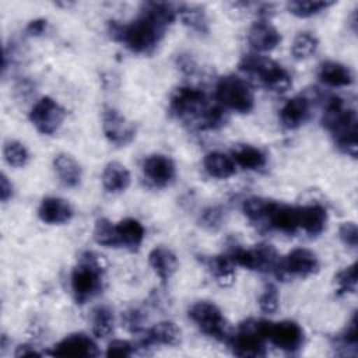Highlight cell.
I'll return each instance as SVG.
<instances>
[{
	"label": "cell",
	"mask_w": 358,
	"mask_h": 358,
	"mask_svg": "<svg viewBox=\"0 0 358 358\" xmlns=\"http://www.w3.org/2000/svg\"><path fill=\"white\" fill-rule=\"evenodd\" d=\"M215 99L224 109L238 113H249L255 108V96L249 84L234 74L224 76L218 80Z\"/></svg>",
	"instance_id": "cell-7"
},
{
	"label": "cell",
	"mask_w": 358,
	"mask_h": 358,
	"mask_svg": "<svg viewBox=\"0 0 358 358\" xmlns=\"http://www.w3.org/2000/svg\"><path fill=\"white\" fill-rule=\"evenodd\" d=\"M232 159L236 166L246 171H257L266 165V154L250 144H239L232 150Z\"/></svg>",
	"instance_id": "cell-29"
},
{
	"label": "cell",
	"mask_w": 358,
	"mask_h": 358,
	"mask_svg": "<svg viewBox=\"0 0 358 358\" xmlns=\"http://www.w3.org/2000/svg\"><path fill=\"white\" fill-rule=\"evenodd\" d=\"M225 218V210L220 206H210L200 214V225L208 231H217L221 228Z\"/></svg>",
	"instance_id": "cell-39"
},
{
	"label": "cell",
	"mask_w": 358,
	"mask_h": 358,
	"mask_svg": "<svg viewBox=\"0 0 358 358\" xmlns=\"http://www.w3.org/2000/svg\"><path fill=\"white\" fill-rule=\"evenodd\" d=\"M334 1H313V0H292L287 3V10L299 18H308L316 15L326 8L331 7Z\"/></svg>",
	"instance_id": "cell-35"
},
{
	"label": "cell",
	"mask_w": 358,
	"mask_h": 358,
	"mask_svg": "<svg viewBox=\"0 0 358 358\" xmlns=\"http://www.w3.org/2000/svg\"><path fill=\"white\" fill-rule=\"evenodd\" d=\"M336 344L337 348L344 350L343 354H350L348 350H352V352H357V345H358V330H357V315H352V319L344 329L341 334L336 337Z\"/></svg>",
	"instance_id": "cell-38"
},
{
	"label": "cell",
	"mask_w": 358,
	"mask_h": 358,
	"mask_svg": "<svg viewBox=\"0 0 358 358\" xmlns=\"http://www.w3.org/2000/svg\"><path fill=\"white\" fill-rule=\"evenodd\" d=\"M264 337L278 350L285 352H295L302 348L305 333L302 327L294 320H264Z\"/></svg>",
	"instance_id": "cell-10"
},
{
	"label": "cell",
	"mask_w": 358,
	"mask_h": 358,
	"mask_svg": "<svg viewBox=\"0 0 358 358\" xmlns=\"http://www.w3.org/2000/svg\"><path fill=\"white\" fill-rule=\"evenodd\" d=\"M208 106L206 92L197 87H179L169 98L171 113L186 123H192L196 129Z\"/></svg>",
	"instance_id": "cell-5"
},
{
	"label": "cell",
	"mask_w": 358,
	"mask_h": 358,
	"mask_svg": "<svg viewBox=\"0 0 358 358\" xmlns=\"http://www.w3.org/2000/svg\"><path fill=\"white\" fill-rule=\"evenodd\" d=\"M141 171L145 180L154 187H166L176 178L173 159L164 154H151L143 159Z\"/></svg>",
	"instance_id": "cell-14"
},
{
	"label": "cell",
	"mask_w": 358,
	"mask_h": 358,
	"mask_svg": "<svg viewBox=\"0 0 358 358\" xmlns=\"http://www.w3.org/2000/svg\"><path fill=\"white\" fill-rule=\"evenodd\" d=\"M130 172L123 164L110 161L105 165L102 172V186L108 193H123L130 186Z\"/></svg>",
	"instance_id": "cell-24"
},
{
	"label": "cell",
	"mask_w": 358,
	"mask_h": 358,
	"mask_svg": "<svg viewBox=\"0 0 358 358\" xmlns=\"http://www.w3.org/2000/svg\"><path fill=\"white\" fill-rule=\"evenodd\" d=\"M203 168L214 179H228L235 175L236 165L232 157L221 151H210L203 158Z\"/></svg>",
	"instance_id": "cell-27"
},
{
	"label": "cell",
	"mask_w": 358,
	"mask_h": 358,
	"mask_svg": "<svg viewBox=\"0 0 358 358\" xmlns=\"http://www.w3.org/2000/svg\"><path fill=\"white\" fill-rule=\"evenodd\" d=\"M327 222V210L322 204L299 206V228L310 236L322 234Z\"/></svg>",
	"instance_id": "cell-23"
},
{
	"label": "cell",
	"mask_w": 358,
	"mask_h": 358,
	"mask_svg": "<svg viewBox=\"0 0 358 358\" xmlns=\"http://www.w3.org/2000/svg\"><path fill=\"white\" fill-rule=\"evenodd\" d=\"M73 207L70 203L57 196H48L42 199L38 207V217L42 222L49 225H62L71 220Z\"/></svg>",
	"instance_id": "cell-18"
},
{
	"label": "cell",
	"mask_w": 358,
	"mask_h": 358,
	"mask_svg": "<svg viewBox=\"0 0 358 358\" xmlns=\"http://www.w3.org/2000/svg\"><path fill=\"white\" fill-rule=\"evenodd\" d=\"M55 357H76L90 358L99 355L96 343L85 333H73L62 338L50 351Z\"/></svg>",
	"instance_id": "cell-15"
},
{
	"label": "cell",
	"mask_w": 358,
	"mask_h": 358,
	"mask_svg": "<svg viewBox=\"0 0 358 358\" xmlns=\"http://www.w3.org/2000/svg\"><path fill=\"white\" fill-rule=\"evenodd\" d=\"M264 320L248 319L242 322L236 331L231 334L228 344L238 357H264L266 355Z\"/></svg>",
	"instance_id": "cell-8"
},
{
	"label": "cell",
	"mask_w": 358,
	"mask_h": 358,
	"mask_svg": "<svg viewBox=\"0 0 358 358\" xmlns=\"http://www.w3.org/2000/svg\"><path fill=\"white\" fill-rule=\"evenodd\" d=\"M46 29H48V21L45 18L31 20L25 27V32L29 36H41L46 32Z\"/></svg>",
	"instance_id": "cell-45"
},
{
	"label": "cell",
	"mask_w": 358,
	"mask_h": 358,
	"mask_svg": "<svg viewBox=\"0 0 358 358\" xmlns=\"http://www.w3.org/2000/svg\"><path fill=\"white\" fill-rule=\"evenodd\" d=\"M116 231H117L119 246H123L131 252L138 250L145 236V229L143 224L138 220L130 218V217L119 221L116 224Z\"/></svg>",
	"instance_id": "cell-25"
},
{
	"label": "cell",
	"mask_w": 358,
	"mask_h": 358,
	"mask_svg": "<svg viewBox=\"0 0 358 358\" xmlns=\"http://www.w3.org/2000/svg\"><path fill=\"white\" fill-rule=\"evenodd\" d=\"M322 124L330 131L334 144L344 154L357 158L358 137H357V112L348 106L345 101L337 95H329L323 101Z\"/></svg>",
	"instance_id": "cell-2"
},
{
	"label": "cell",
	"mask_w": 358,
	"mask_h": 358,
	"mask_svg": "<svg viewBox=\"0 0 358 358\" xmlns=\"http://www.w3.org/2000/svg\"><path fill=\"white\" fill-rule=\"evenodd\" d=\"M136 345L127 340L116 338L112 340L105 351L106 357H131L136 352Z\"/></svg>",
	"instance_id": "cell-41"
},
{
	"label": "cell",
	"mask_w": 358,
	"mask_h": 358,
	"mask_svg": "<svg viewBox=\"0 0 358 358\" xmlns=\"http://www.w3.org/2000/svg\"><path fill=\"white\" fill-rule=\"evenodd\" d=\"M3 155L6 162L14 168L25 166L29 159V152L27 147L17 140H8L4 143Z\"/></svg>",
	"instance_id": "cell-36"
},
{
	"label": "cell",
	"mask_w": 358,
	"mask_h": 358,
	"mask_svg": "<svg viewBox=\"0 0 358 358\" xmlns=\"http://www.w3.org/2000/svg\"><path fill=\"white\" fill-rule=\"evenodd\" d=\"M42 355H43V352L39 351L32 344H21L14 351V357H17V358H21V357H42Z\"/></svg>",
	"instance_id": "cell-46"
},
{
	"label": "cell",
	"mask_w": 358,
	"mask_h": 358,
	"mask_svg": "<svg viewBox=\"0 0 358 358\" xmlns=\"http://www.w3.org/2000/svg\"><path fill=\"white\" fill-rule=\"evenodd\" d=\"M187 315L201 333L217 341L228 343L232 334L231 326L214 302L197 301L189 308Z\"/></svg>",
	"instance_id": "cell-6"
},
{
	"label": "cell",
	"mask_w": 358,
	"mask_h": 358,
	"mask_svg": "<svg viewBox=\"0 0 358 358\" xmlns=\"http://www.w3.org/2000/svg\"><path fill=\"white\" fill-rule=\"evenodd\" d=\"M92 333L98 338L108 337L115 327V315L108 305H96L91 310Z\"/></svg>",
	"instance_id": "cell-31"
},
{
	"label": "cell",
	"mask_w": 358,
	"mask_h": 358,
	"mask_svg": "<svg viewBox=\"0 0 358 358\" xmlns=\"http://www.w3.org/2000/svg\"><path fill=\"white\" fill-rule=\"evenodd\" d=\"M105 260L94 252H84L70 275L71 292L77 303L83 305L94 299L103 287Z\"/></svg>",
	"instance_id": "cell-3"
},
{
	"label": "cell",
	"mask_w": 358,
	"mask_h": 358,
	"mask_svg": "<svg viewBox=\"0 0 358 358\" xmlns=\"http://www.w3.org/2000/svg\"><path fill=\"white\" fill-rule=\"evenodd\" d=\"M102 131L109 143L124 147L136 137V126L115 108H105L102 112Z\"/></svg>",
	"instance_id": "cell-13"
},
{
	"label": "cell",
	"mask_w": 358,
	"mask_h": 358,
	"mask_svg": "<svg viewBox=\"0 0 358 358\" xmlns=\"http://www.w3.org/2000/svg\"><path fill=\"white\" fill-rule=\"evenodd\" d=\"M310 101L303 95L289 98L280 109V122L284 127L292 130L301 127L309 117Z\"/></svg>",
	"instance_id": "cell-19"
},
{
	"label": "cell",
	"mask_w": 358,
	"mask_h": 358,
	"mask_svg": "<svg viewBox=\"0 0 358 358\" xmlns=\"http://www.w3.org/2000/svg\"><path fill=\"white\" fill-rule=\"evenodd\" d=\"M64 117V108L50 96H42L38 99L29 112V120L34 127L46 136L56 133Z\"/></svg>",
	"instance_id": "cell-11"
},
{
	"label": "cell",
	"mask_w": 358,
	"mask_h": 358,
	"mask_svg": "<svg viewBox=\"0 0 358 358\" xmlns=\"http://www.w3.org/2000/svg\"><path fill=\"white\" fill-rule=\"evenodd\" d=\"M176 15V7L171 3L147 1L141 6L138 17L129 24L109 21L108 32L130 52L148 55L158 46Z\"/></svg>",
	"instance_id": "cell-1"
},
{
	"label": "cell",
	"mask_w": 358,
	"mask_h": 358,
	"mask_svg": "<svg viewBox=\"0 0 358 358\" xmlns=\"http://www.w3.org/2000/svg\"><path fill=\"white\" fill-rule=\"evenodd\" d=\"M207 268L220 287H231L235 282V263L228 255L208 257Z\"/></svg>",
	"instance_id": "cell-28"
},
{
	"label": "cell",
	"mask_w": 358,
	"mask_h": 358,
	"mask_svg": "<svg viewBox=\"0 0 358 358\" xmlns=\"http://www.w3.org/2000/svg\"><path fill=\"white\" fill-rule=\"evenodd\" d=\"M338 236L341 239V242L351 248V249H355L357 245H358V228H357V224L354 221H347V222H343L338 228Z\"/></svg>",
	"instance_id": "cell-42"
},
{
	"label": "cell",
	"mask_w": 358,
	"mask_h": 358,
	"mask_svg": "<svg viewBox=\"0 0 358 358\" xmlns=\"http://www.w3.org/2000/svg\"><path fill=\"white\" fill-rule=\"evenodd\" d=\"M319 80L329 85V87H348L354 81L352 71L348 66L336 62V60H326L319 66L317 71Z\"/></svg>",
	"instance_id": "cell-22"
},
{
	"label": "cell",
	"mask_w": 358,
	"mask_h": 358,
	"mask_svg": "<svg viewBox=\"0 0 358 358\" xmlns=\"http://www.w3.org/2000/svg\"><path fill=\"white\" fill-rule=\"evenodd\" d=\"M274 200L259 197V196H250L243 200L242 203V211L248 217V220L253 222L267 221L268 213L273 207Z\"/></svg>",
	"instance_id": "cell-32"
},
{
	"label": "cell",
	"mask_w": 358,
	"mask_h": 358,
	"mask_svg": "<svg viewBox=\"0 0 358 358\" xmlns=\"http://www.w3.org/2000/svg\"><path fill=\"white\" fill-rule=\"evenodd\" d=\"M227 255L235 266L259 273L277 274L281 262L275 248L270 243H257L253 248H232Z\"/></svg>",
	"instance_id": "cell-9"
},
{
	"label": "cell",
	"mask_w": 358,
	"mask_h": 358,
	"mask_svg": "<svg viewBox=\"0 0 358 358\" xmlns=\"http://www.w3.org/2000/svg\"><path fill=\"white\" fill-rule=\"evenodd\" d=\"M319 48V39L312 32H299L291 45V53L296 60L309 59L316 53Z\"/></svg>",
	"instance_id": "cell-33"
},
{
	"label": "cell",
	"mask_w": 358,
	"mask_h": 358,
	"mask_svg": "<svg viewBox=\"0 0 358 358\" xmlns=\"http://www.w3.org/2000/svg\"><path fill=\"white\" fill-rule=\"evenodd\" d=\"M176 14L182 22L190 29L199 34L208 32V18L201 6L197 4H179L176 7Z\"/></svg>",
	"instance_id": "cell-30"
},
{
	"label": "cell",
	"mask_w": 358,
	"mask_h": 358,
	"mask_svg": "<svg viewBox=\"0 0 358 358\" xmlns=\"http://www.w3.org/2000/svg\"><path fill=\"white\" fill-rule=\"evenodd\" d=\"M336 284H337V294L338 295H347L352 294L357 289V263H352L347 267H344L341 271L336 275Z\"/></svg>",
	"instance_id": "cell-37"
},
{
	"label": "cell",
	"mask_w": 358,
	"mask_h": 358,
	"mask_svg": "<svg viewBox=\"0 0 358 358\" xmlns=\"http://www.w3.org/2000/svg\"><path fill=\"white\" fill-rule=\"evenodd\" d=\"M53 169L66 187H76L81 182L83 169L78 161L69 154H57L53 158Z\"/></svg>",
	"instance_id": "cell-26"
},
{
	"label": "cell",
	"mask_w": 358,
	"mask_h": 358,
	"mask_svg": "<svg viewBox=\"0 0 358 358\" xmlns=\"http://www.w3.org/2000/svg\"><path fill=\"white\" fill-rule=\"evenodd\" d=\"M176 64H178V67L180 69V71L185 73V74H187V76L193 74V73L197 70V63H196V60H194L190 55H187V53H180V55H178V57H176Z\"/></svg>",
	"instance_id": "cell-44"
},
{
	"label": "cell",
	"mask_w": 358,
	"mask_h": 358,
	"mask_svg": "<svg viewBox=\"0 0 358 358\" xmlns=\"http://www.w3.org/2000/svg\"><path fill=\"white\" fill-rule=\"evenodd\" d=\"M148 263L162 282H166L176 273L179 266L176 255L166 246H155L148 253Z\"/></svg>",
	"instance_id": "cell-21"
},
{
	"label": "cell",
	"mask_w": 358,
	"mask_h": 358,
	"mask_svg": "<svg viewBox=\"0 0 358 358\" xmlns=\"http://www.w3.org/2000/svg\"><path fill=\"white\" fill-rule=\"evenodd\" d=\"M144 316L138 309H129L123 313V324L131 333H143Z\"/></svg>",
	"instance_id": "cell-43"
},
{
	"label": "cell",
	"mask_w": 358,
	"mask_h": 358,
	"mask_svg": "<svg viewBox=\"0 0 358 358\" xmlns=\"http://www.w3.org/2000/svg\"><path fill=\"white\" fill-rule=\"evenodd\" d=\"M140 347L148 348L151 345H178L180 343V329L176 326V323L171 320H162L151 326L150 329H145L143 333H140Z\"/></svg>",
	"instance_id": "cell-16"
},
{
	"label": "cell",
	"mask_w": 358,
	"mask_h": 358,
	"mask_svg": "<svg viewBox=\"0 0 358 358\" xmlns=\"http://www.w3.org/2000/svg\"><path fill=\"white\" fill-rule=\"evenodd\" d=\"M280 305V295L278 289L273 284H267L263 289V292L259 296V308L263 313L273 315L277 312Z\"/></svg>",
	"instance_id": "cell-40"
},
{
	"label": "cell",
	"mask_w": 358,
	"mask_h": 358,
	"mask_svg": "<svg viewBox=\"0 0 358 358\" xmlns=\"http://www.w3.org/2000/svg\"><path fill=\"white\" fill-rule=\"evenodd\" d=\"M319 270V259L316 253L306 248L292 249L287 256L281 257L280 268L277 271L278 278L287 277H308Z\"/></svg>",
	"instance_id": "cell-12"
},
{
	"label": "cell",
	"mask_w": 358,
	"mask_h": 358,
	"mask_svg": "<svg viewBox=\"0 0 358 358\" xmlns=\"http://www.w3.org/2000/svg\"><path fill=\"white\" fill-rule=\"evenodd\" d=\"M11 197H13V185L8 180V178L4 173H1V176H0V199L3 203H6Z\"/></svg>",
	"instance_id": "cell-47"
},
{
	"label": "cell",
	"mask_w": 358,
	"mask_h": 358,
	"mask_svg": "<svg viewBox=\"0 0 358 358\" xmlns=\"http://www.w3.org/2000/svg\"><path fill=\"white\" fill-rule=\"evenodd\" d=\"M248 42L256 52H270L281 42V34L267 20H259L250 25Z\"/></svg>",
	"instance_id": "cell-17"
},
{
	"label": "cell",
	"mask_w": 358,
	"mask_h": 358,
	"mask_svg": "<svg viewBox=\"0 0 358 358\" xmlns=\"http://www.w3.org/2000/svg\"><path fill=\"white\" fill-rule=\"evenodd\" d=\"M267 222L271 228L280 232L294 234L296 229H299V206L274 201L268 213Z\"/></svg>",
	"instance_id": "cell-20"
},
{
	"label": "cell",
	"mask_w": 358,
	"mask_h": 358,
	"mask_svg": "<svg viewBox=\"0 0 358 358\" xmlns=\"http://www.w3.org/2000/svg\"><path fill=\"white\" fill-rule=\"evenodd\" d=\"M239 70L259 80L268 91L282 94L292 85L289 73L277 62L259 53L243 55L239 60Z\"/></svg>",
	"instance_id": "cell-4"
},
{
	"label": "cell",
	"mask_w": 358,
	"mask_h": 358,
	"mask_svg": "<svg viewBox=\"0 0 358 358\" xmlns=\"http://www.w3.org/2000/svg\"><path fill=\"white\" fill-rule=\"evenodd\" d=\"M92 236H94V241L101 246H105V248L119 246L116 225L112 224L108 218H98L95 221Z\"/></svg>",
	"instance_id": "cell-34"
}]
</instances>
